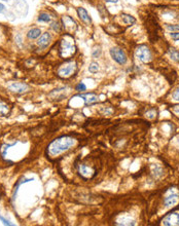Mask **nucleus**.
I'll return each mask as SVG.
<instances>
[{
    "label": "nucleus",
    "mask_w": 179,
    "mask_h": 226,
    "mask_svg": "<svg viewBox=\"0 0 179 226\" xmlns=\"http://www.w3.org/2000/svg\"><path fill=\"white\" fill-rule=\"evenodd\" d=\"M177 142L179 143V136H178V137H177Z\"/></svg>",
    "instance_id": "2f4dec72"
},
{
    "label": "nucleus",
    "mask_w": 179,
    "mask_h": 226,
    "mask_svg": "<svg viewBox=\"0 0 179 226\" xmlns=\"http://www.w3.org/2000/svg\"><path fill=\"white\" fill-rule=\"evenodd\" d=\"M170 36L172 37L173 40H175V41H178L179 40V32H172V33H170Z\"/></svg>",
    "instance_id": "a878e982"
},
{
    "label": "nucleus",
    "mask_w": 179,
    "mask_h": 226,
    "mask_svg": "<svg viewBox=\"0 0 179 226\" xmlns=\"http://www.w3.org/2000/svg\"><path fill=\"white\" fill-rule=\"evenodd\" d=\"M173 111H174L175 113H177V114H179V106H174V107H173Z\"/></svg>",
    "instance_id": "c756f323"
},
{
    "label": "nucleus",
    "mask_w": 179,
    "mask_h": 226,
    "mask_svg": "<svg viewBox=\"0 0 179 226\" xmlns=\"http://www.w3.org/2000/svg\"><path fill=\"white\" fill-rule=\"evenodd\" d=\"M99 70V65L97 63H95V62H93V63L90 64L89 66V71L91 73H93V74H95V73H97Z\"/></svg>",
    "instance_id": "412c9836"
},
{
    "label": "nucleus",
    "mask_w": 179,
    "mask_h": 226,
    "mask_svg": "<svg viewBox=\"0 0 179 226\" xmlns=\"http://www.w3.org/2000/svg\"><path fill=\"white\" fill-rule=\"evenodd\" d=\"M104 1L106 2H110V3H117L118 0H104Z\"/></svg>",
    "instance_id": "7c9ffc66"
},
{
    "label": "nucleus",
    "mask_w": 179,
    "mask_h": 226,
    "mask_svg": "<svg viewBox=\"0 0 179 226\" xmlns=\"http://www.w3.org/2000/svg\"><path fill=\"white\" fill-rule=\"evenodd\" d=\"M178 202H179V194L178 193H171L164 199V205L166 206V207H172V206H175L176 203H178Z\"/></svg>",
    "instance_id": "9d476101"
},
{
    "label": "nucleus",
    "mask_w": 179,
    "mask_h": 226,
    "mask_svg": "<svg viewBox=\"0 0 179 226\" xmlns=\"http://www.w3.org/2000/svg\"><path fill=\"white\" fill-rule=\"evenodd\" d=\"M50 34L49 32H45L43 33L42 35L40 36V38L37 40V45L39 47H42V49H44V47H47V45L50 44Z\"/></svg>",
    "instance_id": "ddd939ff"
},
{
    "label": "nucleus",
    "mask_w": 179,
    "mask_h": 226,
    "mask_svg": "<svg viewBox=\"0 0 179 226\" xmlns=\"http://www.w3.org/2000/svg\"><path fill=\"white\" fill-rule=\"evenodd\" d=\"M76 47L74 45V40L70 35H66L60 42L59 53L63 59H69L74 56Z\"/></svg>",
    "instance_id": "f03ea898"
},
{
    "label": "nucleus",
    "mask_w": 179,
    "mask_h": 226,
    "mask_svg": "<svg viewBox=\"0 0 179 226\" xmlns=\"http://www.w3.org/2000/svg\"><path fill=\"white\" fill-rule=\"evenodd\" d=\"M110 56H111V58L113 60L119 65H125L127 63L128 58H127L126 53H125L121 49H119V47H112V49H110Z\"/></svg>",
    "instance_id": "423d86ee"
},
{
    "label": "nucleus",
    "mask_w": 179,
    "mask_h": 226,
    "mask_svg": "<svg viewBox=\"0 0 179 226\" xmlns=\"http://www.w3.org/2000/svg\"><path fill=\"white\" fill-rule=\"evenodd\" d=\"M172 97H173V99H174V100H176V101H179V89H175L174 92H173Z\"/></svg>",
    "instance_id": "bb28decb"
},
{
    "label": "nucleus",
    "mask_w": 179,
    "mask_h": 226,
    "mask_svg": "<svg viewBox=\"0 0 179 226\" xmlns=\"http://www.w3.org/2000/svg\"><path fill=\"white\" fill-rule=\"evenodd\" d=\"M76 70H77L76 63H74V62H69V63L65 65H62L59 68L58 71H57V75L61 78H69L76 72Z\"/></svg>",
    "instance_id": "20e7f679"
},
{
    "label": "nucleus",
    "mask_w": 179,
    "mask_h": 226,
    "mask_svg": "<svg viewBox=\"0 0 179 226\" xmlns=\"http://www.w3.org/2000/svg\"><path fill=\"white\" fill-rule=\"evenodd\" d=\"M64 87L62 89H54L52 93H50V98H52V100L55 101H61L65 98V92H64Z\"/></svg>",
    "instance_id": "f8f14e48"
},
{
    "label": "nucleus",
    "mask_w": 179,
    "mask_h": 226,
    "mask_svg": "<svg viewBox=\"0 0 179 226\" xmlns=\"http://www.w3.org/2000/svg\"><path fill=\"white\" fill-rule=\"evenodd\" d=\"M50 28H52L53 30H55L56 32H61L62 25H60V23H58V22H54V23H52V25H50Z\"/></svg>",
    "instance_id": "4be33fe9"
},
{
    "label": "nucleus",
    "mask_w": 179,
    "mask_h": 226,
    "mask_svg": "<svg viewBox=\"0 0 179 226\" xmlns=\"http://www.w3.org/2000/svg\"><path fill=\"white\" fill-rule=\"evenodd\" d=\"M0 196H1V191H0Z\"/></svg>",
    "instance_id": "473e14b6"
},
{
    "label": "nucleus",
    "mask_w": 179,
    "mask_h": 226,
    "mask_svg": "<svg viewBox=\"0 0 179 226\" xmlns=\"http://www.w3.org/2000/svg\"><path fill=\"white\" fill-rule=\"evenodd\" d=\"M74 143L75 140L72 137H69V136L60 137L58 139L54 140L49 145V147H47V154L50 157H56L61 153H63V152L67 151L68 149H70V147L74 145Z\"/></svg>",
    "instance_id": "f257e3e1"
},
{
    "label": "nucleus",
    "mask_w": 179,
    "mask_h": 226,
    "mask_svg": "<svg viewBox=\"0 0 179 226\" xmlns=\"http://www.w3.org/2000/svg\"><path fill=\"white\" fill-rule=\"evenodd\" d=\"M166 28L169 31H172V32H174V31H179V24H176V25L166 24Z\"/></svg>",
    "instance_id": "5701e85b"
},
{
    "label": "nucleus",
    "mask_w": 179,
    "mask_h": 226,
    "mask_svg": "<svg viewBox=\"0 0 179 226\" xmlns=\"http://www.w3.org/2000/svg\"><path fill=\"white\" fill-rule=\"evenodd\" d=\"M135 56L143 63H149L151 61V52L146 45L142 44L137 46V49L135 50Z\"/></svg>",
    "instance_id": "39448f33"
},
{
    "label": "nucleus",
    "mask_w": 179,
    "mask_h": 226,
    "mask_svg": "<svg viewBox=\"0 0 179 226\" xmlns=\"http://www.w3.org/2000/svg\"><path fill=\"white\" fill-rule=\"evenodd\" d=\"M41 34V30L39 28H32L31 30H29V32L27 33V37L29 39H36L39 37Z\"/></svg>",
    "instance_id": "a211bd4d"
},
{
    "label": "nucleus",
    "mask_w": 179,
    "mask_h": 226,
    "mask_svg": "<svg viewBox=\"0 0 179 226\" xmlns=\"http://www.w3.org/2000/svg\"><path fill=\"white\" fill-rule=\"evenodd\" d=\"M80 97L86 102V105H93V104H96L98 102V97L95 94H88L80 96Z\"/></svg>",
    "instance_id": "4468645a"
},
{
    "label": "nucleus",
    "mask_w": 179,
    "mask_h": 226,
    "mask_svg": "<svg viewBox=\"0 0 179 226\" xmlns=\"http://www.w3.org/2000/svg\"><path fill=\"white\" fill-rule=\"evenodd\" d=\"M0 220H1V221H2V223H3L4 225H8V226H11V225H13V223H10V222L8 221V220H6V219H4V218H3V217H2V216H0Z\"/></svg>",
    "instance_id": "cd10ccee"
},
{
    "label": "nucleus",
    "mask_w": 179,
    "mask_h": 226,
    "mask_svg": "<svg viewBox=\"0 0 179 226\" xmlns=\"http://www.w3.org/2000/svg\"><path fill=\"white\" fill-rule=\"evenodd\" d=\"M101 56V49L100 47H95V49L93 50V53H92V56L93 58H99V56Z\"/></svg>",
    "instance_id": "b1692460"
},
{
    "label": "nucleus",
    "mask_w": 179,
    "mask_h": 226,
    "mask_svg": "<svg viewBox=\"0 0 179 226\" xmlns=\"http://www.w3.org/2000/svg\"><path fill=\"white\" fill-rule=\"evenodd\" d=\"M121 16V20H123V22L125 23L128 26H132V25H134L136 23V19L134 16H132L131 15H127V13H123V15Z\"/></svg>",
    "instance_id": "f3484780"
},
{
    "label": "nucleus",
    "mask_w": 179,
    "mask_h": 226,
    "mask_svg": "<svg viewBox=\"0 0 179 226\" xmlns=\"http://www.w3.org/2000/svg\"><path fill=\"white\" fill-rule=\"evenodd\" d=\"M145 27H146L147 32H148L149 40L151 42H155V40H158L161 28H160V26H158L157 20L153 18L152 16H147V20L145 22Z\"/></svg>",
    "instance_id": "7ed1b4c3"
},
{
    "label": "nucleus",
    "mask_w": 179,
    "mask_h": 226,
    "mask_svg": "<svg viewBox=\"0 0 179 226\" xmlns=\"http://www.w3.org/2000/svg\"><path fill=\"white\" fill-rule=\"evenodd\" d=\"M5 10V6L2 3H0V13H3Z\"/></svg>",
    "instance_id": "c85d7f7f"
},
{
    "label": "nucleus",
    "mask_w": 179,
    "mask_h": 226,
    "mask_svg": "<svg viewBox=\"0 0 179 226\" xmlns=\"http://www.w3.org/2000/svg\"><path fill=\"white\" fill-rule=\"evenodd\" d=\"M10 113V107L4 101L0 100V115L1 116H8Z\"/></svg>",
    "instance_id": "dca6fc26"
},
{
    "label": "nucleus",
    "mask_w": 179,
    "mask_h": 226,
    "mask_svg": "<svg viewBox=\"0 0 179 226\" xmlns=\"http://www.w3.org/2000/svg\"><path fill=\"white\" fill-rule=\"evenodd\" d=\"M7 89L10 92L16 93V94H23V93L28 92L30 89V87L27 83L24 82H13L7 86Z\"/></svg>",
    "instance_id": "1a4fd4ad"
},
{
    "label": "nucleus",
    "mask_w": 179,
    "mask_h": 226,
    "mask_svg": "<svg viewBox=\"0 0 179 226\" xmlns=\"http://www.w3.org/2000/svg\"><path fill=\"white\" fill-rule=\"evenodd\" d=\"M76 90H78V92H84V90H87V86L82 82H80L76 86Z\"/></svg>",
    "instance_id": "393cba45"
},
{
    "label": "nucleus",
    "mask_w": 179,
    "mask_h": 226,
    "mask_svg": "<svg viewBox=\"0 0 179 226\" xmlns=\"http://www.w3.org/2000/svg\"><path fill=\"white\" fill-rule=\"evenodd\" d=\"M78 171L82 176H88V177H90L94 173V170L91 166H88L86 165H79Z\"/></svg>",
    "instance_id": "2eb2a0df"
},
{
    "label": "nucleus",
    "mask_w": 179,
    "mask_h": 226,
    "mask_svg": "<svg viewBox=\"0 0 179 226\" xmlns=\"http://www.w3.org/2000/svg\"><path fill=\"white\" fill-rule=\"evenodd\" d=\"M77 15L79 16V19H80L86 25H91V24H92V19H91V16H89L88 11L84 9V7H78L77 8Z\"/></svg>",
    "instance_id": "9b49d317"
},
{
    "label": "nucleus",
    "mask_w": 179,
    "mask_h": 226,
    "mask_svg": "<svg viewBox=\"0 0 179 226\" xmlns=\"http://www.w3.org/2000/svg\"><path fill=\"white\" fill-rule=\"evenodd\" d=\"M62 22H63V25H62V26H63L65 31H66L68 34L75 32L76 29H77V25H76L75 21L69 16H65L64 18L62 19Z\"/></svg>",
    "instance_id": "6e6552de"
},
{
    "label": "nucleus",
    "mask_w": 179,
    "mask_h": 226,
    "mask_svg": "<svg viewBox=\"0 0 179 226\" xmlns=\"http://www.w3.org/2000/svg\"><path fill=\"white\" fill-rule=\"evenodd\" d=\"M168 53H169L170 58H171L173 61H175L176 63H179V50L178 49H176L175 47H169Z\"/></svg>",
    "instance_id": "6ab92c4d"
},
{
    "label": "nucleus",
    "mask_w": 179,
    "mask_h": 226,
    "mask_svg": "<svg viewBox=\"0 0 179 226\" xmlns=\"http://www.w3.org/2000/svg\"><path fill=\"white\" fill-rule=\"evenodd\" d=\"M162 224L164 225H179V212H171L168 213L166 216L162 219Z\"/></svg>",
    "instance_id": "0eeeda50"
},
{
    "label": "nucleus",
    "mask_w": 179,
    "mask_h": 226,
    "mask_svg": "<svg viewBox=\"0 0 179 226\" xmlns=\"http://www.w3.org/2000/svg\"><path fill=\"white\" fill-rule=\"evenodd\" d=\"M37 20H38L39 22L49 23V22L52 21V16H50L49 15V13H39V16H38Z\"/></svg>",
    "instance_id": "aec40b11"
}]
</instances>
